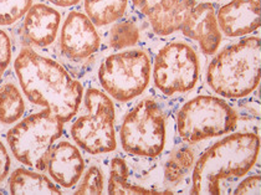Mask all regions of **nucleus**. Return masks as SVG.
<instances>
[{
	"label": "nucleus",
	"mask_w": 261,
	"mask_h": 195,
	"mask_svg": "<svg viewBox=\"0 0 261 195\" xmlns=\"http://www.w3.org/2000/svg\"><path fill=\"white\" fill-rule=\"evenodd\" d=\"M14 70L31 103L50 109L64 123L75 117L84 89L58 61L24 47L14 61Z\"/></svg>",
	"instance_id": "1"
},
{
	"label": "nucleus",
	"mask_w": 261,
	"mask_h": 195,
	"mask_svg": "<svg viewBox=\"0 0 261 195\" xmlns=\"http://www.w3.org/2000/svg\"><path fill=\"white\" fill-rule=\"evenodd\" d=\"M260 153V138L238 132L213 144L200 155L192 175V194H221V184L249 173Z\"/></svg>",
	"instance_id": "2"
},
{
	"label": "nucleus",
	"mask_w": 261,
	"mask_h": 195,
	"mask_svg": "<svg viewBox=\"0 0 261 195\" xmlns=\"http://www.w3.org/2000/svg\"><path fill=\"white\" fill-rule=\"evenodd\" d=\"M206 82L224 98L250 95L260 83V39L246 36L220 50L209 64Z\"/></svg>",
	"instance_id": "3"
},
{
	"label": "nucleus",
	"mask_w": 261,
	"mask_h": 195,
	"mask_svg": "<svg viewBox=\"0 0 261 195\" xmlns=\"http://www.w3.org/2000/svg\"><path fill=\"white\" fill-rule=\"evenodd\" d=\"M64 122L50 109L21 118L7 133V141L15 159L21 164L46 171L50 151L64 132Z\"/></svg>",
	"instance_id": "4"
},
{
	"label": "nucleus",
	"mask_w": 261,
	"mask_h": 195,
	"mask_svg": "<svg viewBox=\"0 0 261 195\" xmlns=\"http://www.w3.org/2000/svg\"><path fill=\"white\" fill-rule=\"evenodd\" d=\"M238 113L224 100L201 95L187 101L177 113V131L186 143L228 134L237 128Z\"/></svg>",
	"instance_id": "5"
},
{
	"label": "nucleus",
	"mask_w": 261,
	"mask_h": 195,
	"mask_svg": "<svg viewBox=\"0 0 261 195\" xmlns=\"http://www.w3.org/2000/svg\"><path fill=\"white\" fill-rule=\"evenodd\" d=\"M86 113L71 126V137L79 148L90 154L113 152L117 147L115 133V106L109 95L90 87L84 96Z\"/></svg>",
	"instance_id": "6"
},
{
	"label": "nucleus",
	"mask_w": 261,
	"mask_h": 195,
	"mask_svg": "<svg viewBox=\"0 0 261 195\" xmlns=\"http://www.w3.org/2000/svg\"><path fill=\"white\" fill-rule=\"evenodd\" d=\"M152 64L143 50L115 52L103 59L98 69L102 89L113 100L128 102L142 95L151 80Z\"/></svg>",
	"instance_id": "7"
},
{
	"label": "nucleus",
	"mask_w": 261,
	"mask_h": 195,
	"mask_svg": "<svg viewBox=\"0 0 261 195\" xmlns=\"http://www.w3.org/2000/svg\"><path fill=\"white\" fill-rule=\"evenodd\" d=\"M122 148L127 153L155 158L166 146V118L161 106L143 98L123 118L120 129Z\"/></svg>",
	"instance_id": "8"
},
{
	"label": "nucleus",
	"mask_w": 261,
	"mask_h": 195,
	"mask_svg": "<svg viewBox=\"0 0 261 195\" xmlns=\"http://www.w3.org/2000/svg\"><path fill=\"white\" fill-rule=\"evenodd\" d=\"M200 73L197 52L181 41L164 45L153 64V81L164 95L184 93L194 89Z\"/></svg>",
	"instance_id": "9"
},
{
	"label": "nucleus",
	"mask_w": 261,
	"mask_h": 195,
	"mask_svg": "<svg viewBox=\"0 0 261 195\" xmlns=\"http://www.w3.org/2000/svg\"><path fill=\"white\" fill-rule=\"evenodd\" d=\"M60 50L66 59L82 61L100 50L101 39L86 14L71 11L60 31Z\"/></svg>",
	"instance_id": "10"
},
{
	"label": "nucleus",
	"mask_w": 261,
	"mask_h": 195,
	"mask_svg": "<svg viewBox=\"0 0 261 195\" xmlns=\"http://www.w3.org/2000/svg\"><path fill=\"white\" fill-rule=\"evenodd\" d=\"M180 30L184 36L197 41L205 55H213L219 49L221 34L217 21V10L212 3L195 4Z\"/></svg>",
	"instance_id": "11"
},
{
	"label": "nucleus",
	"mask_w": 261,
	"mask_h": 195,
	"mask_svg": "<svg viewBox=\"0 0 261 195\" xmlns=\"http://www.w3.org/2000/svg\"><path fill=\"white\" fill-rule=\"evenodd\" d=\"M46 171L51 179L62 188H72L80 182L85 171V160L75 144L62 141L51 148Z\"/></svg>",
	"instance_id": "12"
},
{
	"label": "nucleus",
	"mask_w": 261,
	"mask_h": 195,
	"mask_svg": "<svg viewBox=\"0 0 261 195\" xmlns=\"http://www.w3.org/2000/svg\"><path fill=\"white\" fill-rule=\"evenodd\" d=\"M218 26L229 38L249 35L260 26L257 0H230L217 13Z\"/></svg>",
	"instance_id": "13"
},
{
	"label": "nucleus",
	"mask_w": 261,
	"mask_h": 195,
	"mask_svg": "<svg viewBox=\"0 0 261 195\" xmlns=\"http://www.w3.org/2000/svg\"><path fill=\"white\" fill-rule=\"evenodd\" d=\"M61 14L46 4L31 5L25 14L24 33L31 44L46 47L55 41L60 29Z\"/></svg>",
	"instance_id": "14"
},
{
	"label": "nucleus",
	"mask_w": 261,
	"mask_h": 195,
	"mask_svg": "<svg viewBox=\"0 0 261 195\" xmlns=\"http://www.w3.org/2000/svg\"><path fill=\"white\" fill-rule=\"evenodd\" d=\"M8 188L10 194H54L59 195L62 191L60 186L54 180L49 179L40 172H33L29 169L18 168L10 174L8 179Z\"/></svg>",
	"instance_id": "15"
},
{
	"label": "nucleus",
	"mask_w": 261,
	"mask_h": 195,
	"mask_svg": "<svg viewBox=\"0 0 261 195\" xmlns=\"http://www.w3.org/2000/svg\"><path fill=\"white\" fill-rule=\"evenodd\" d=\"M129 168L124 159L121 157L112 158L110 164V179L109 190L111 195H149V194H163V191L147 189L143 186H138L128 182Z\"/></svg>",
	"instance_id": "16"
},
{
	"label": "nucleus",
	"mask_w": 261,
	"mask_h": 195,
	"mask_svg": "<svg viewBox=\"0 0 261 195\" xmlns=\"http://www.w3.org/2000/svg\"><path fill=\"white\" fill-rule=\"evenodd\" d=\"M85 13L95 26L113 24L126 13L128 0H84Z\"/></svg>",
	"instance_id": "17"
},
{
	"label": "nucleus",
	"mask_w": 261,
	"mask_h": 195,
	"mask_svg": "<svg viewBox=\"0 0 261 195\" xmlns=\"http://www.w3.org/2000/svg\"><path fill=\"white\" fill-rule=\"evenodd\" d=\"M195 4L197 0H180L175 7L148 19L153 31L158 35L167 36L180 30L184 20Z\"/></svg>",
	"instance_id": "18"
},
{
	"label": "nucleus",
	"mask_w": 261,
	"mask_h": 195,
	"mask_svg": "<svg viewBox=\"0 0 261 195\" xmlns=\"http://www.w3.org/2000/svg\"><path fill=\"white\" fill-rule=\"evenodd\" d=\"M25 112V102L20 90L13 82L0 86V122L13 124L20 121Z\"/></svg>",
	"instance_id": "19"
},
{
	"label": "nucleus",
	"mask_w": 261,
	"mask_h": 195,
	"mask_svg": "<svg viewBox=\"0 0 261 195\" xmlns=\"http://www.w3.org/2000/svg\"><path fill=\"white\" fill-rule=\"evenodd\" d=\"M195 155L188 146H178L173 149L164 165V179L169 184L179 183L194 165Z\"/></svg>",
	"instance_id": "20"
},
{
	"label": "nucleus",
	"mask_w": 261,
	"mask_h": 195,
	"mask_svg": "<svg viewBox=\"0 0 261 195\" xmlns=\"http://www.w3.org/2000/svg\"><path fill=\"white\" fill-rule=\"evenodd\" d=\"M141 33L137 25L129 20H117L113 22L109 33V46L113 50H123L132 47L140 41Z\"/></svg>",
	"instance_id": "21"
},
{
	"label": "nucleus",
	"mask_w": 261,
	"mask_h": 195,
	"mask_svg": "<svg viewBox=\"0 0 261 195\" xmlns=\"http://www.w3.org/2000/svg\"><path fill=\"white\" fill-rule=\"evenodd\" d=\"M33 0H0V26H9L30 9Z\"/></svg>",
	"instance_id": "22"
},
{
	"label": "nucleus",
	"mask_w": 261,
	"mask_h": 195,
	"mask_svg": "<svg viewBox=\"0 0 261 195\" xmlns=\"http://www.w3.org/2000/svg\"><path fill=\"white\" fill-rule=\"evenodd\" d=\"M105 179L98 166L91 165L86 169L81 182L73 191L76 195H100L103 193Z\"/></svg>",
	"instance_id": "23"
},
{
	"label": "nucleus",
	"mask_w": 261,
	"mask_h": 195,
	"mask_svg": "<svg viewBox=\"0 0 261 195\" xmlns=\"http://www.w3.org/2000/svg\"><path fill=\"white\" fill-rule=\"evenodd\" d=\"M180 0H132L133 5L140 13L151 19L157 14L175 7Z\"/></svg>",
	"instance_id": "24"
},
{
	"label": "nucleus",
	"mask_w": 261,
	"mask_h": 195,
	"mask_svg": "<svg viewBox=\"0 0 261 195\" xmlns=\"http://www.w3.org/2000/svg\"><path fill=\"white\" fill-rule=\"evenodd\" d=\"M11 41L5 31L0 29V81H2L3 75L7 71L11 60Z\"/></svg>",
	"instance_id": "25"
},
{
	"label": "nucleus",
	"mask_w": 261,
	"mask_h": 195,
	"mask_svg": "<svg viewBox=\"0 0 261 195\" xmlns=\"http://www.w3.org/2000/svg\"><path fill=\"white\" fill-rule=\"evenodd\" d=\"M234 194L237 195H248L260 194V175L254 174L246 177L243 182L239 183V185L235 188Z\"/></svg>",
	"instance_id": "26"
},
{
	"label": "nucleus",
	"mask_w": 261,
	"mask_h": 195,
	"mask_svg": "<svg viewBox=\"0 0 261 195\" xmlns=\"http://www.w3.org/2000/svg\"><path fill=\"white\" fill-rule=\"evenodd\" d=\"M10 166H11L10 155L8 153L4 144H3L2 141H0V183L8 178V175L10 173Z\"/></svg>",
	"instance_id": "27"
},
{
	"label": "nucleus",
	"mask_w": 261,
	"mask_h": 195,
	"mask_svg": "<svg viewBox=\"0 0 261 195\" xmlns=\"http://www.w3.org/2000/svg\"><path fill=\"white\" fill-rule=\"evenodd\" d=\"M45 2H49L50 4L60 8H70L73 7V5H77L81 0H45Z\"/></svg>",
	"instance_id": "28"
},
{
	"label": "nucleus",
	"mask_w": 261,
	"mask_h": 195,
	"mask_svg": "<svg viewBox=\"0 0 261 195\" xmlns=\"http://www.w3.org/2000/svg\"><path fill=\"white\" fill-rule=\"evenodd\" d=\"M0 194H3V193H2V191H0Z\"/></svg>",
	"instance_id": "29"
}]
</instances>
